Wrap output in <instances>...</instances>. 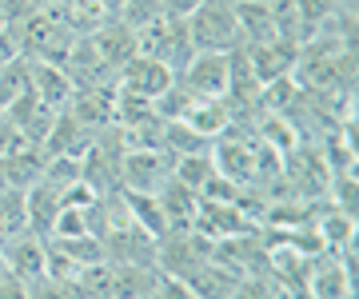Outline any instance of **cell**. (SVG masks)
<instances>
[{
	"label": "cell",
	"mask_w": 359,
	"mask_h": 299,
	"mask_svg": "<svg viewBox=\"0 0 359 299\" xmlns=\"http://www.w3.org/2000/svg\"><path fill=\"white\" fill-rule=\"evenodd\" d=\"M196 53H231L240 48V28L231 0H204L192 16H184Z\"/></svg>",
	"instance_id": "6da1fadb"
},
{
	"label": "cell",
	"mask_w": 359,
	"mask_h": 299,
	"mask_svg": "<svg viewBox=\"0 0 359 299\" xmlns=\"http://www.w3.org/2000/svg\"><path fill=\"white\" fill-rule=\"evenodd\" d=\"M208 260H212V239H204L192 228H176V232H168L156 239V272L160 275L184 279V275H192Z\"/></svg>",
	"instance_id": "7a4b0ae2"
},
{
	"label": "cell",
	"mask_w": 359,
	"mask_h": 299,
	"mask_svg": "<svg viewBox=\"0 0 359 299\" xmlns=\"http://www.w3.org/2000/svg\"><path fill=\"white\" fill-rule=\"evenodd\" d=\"M172 152L164 148H136V152H120V192H140L156 195L172 180Z\"/></svg>",
	"instance_id": "3957f363"
},
{
	"label": "cell",
	"mask_w": 359,
	"mask_h": 299,
	"mask_svg": "<svg viewBox=\"0 0 359 299\" xmlns=\"http://www.w3.org/2000/svg\"><path fill=\"white\" fill-rule=\"evenodd\" d=\"M176 84L196 100H224L231 84V53H196Z\"/></svg>",
	"instance_id": "277c9868"
},
{
	"label": "cell",
	"mask_w": 359,
	"mask_h": 299,
	"mask_svg": "<svg viewBox=\"0 0 359 299\" xmlns=\"http://www.w3.org/2000/svg\"><path fill=\"white\" fill-rule=\"evenodd\" d=\"M192 232H200L204 239H231V235H248V232H264L256 223L248 220L240 204H224V200H204L196 204V216H192Z\"/></svg>",
	"instance_id": "5b68a950"
},
{
	"label": "cell",
	"mask_w": 359,
	"mask_h": 299,
	"mask_svg": "<svg viewBox=\"0 0 359 299\" xmlns=\"http://www.w3.org/2000/svg\"><path fill=\"white\" fill-rule=\"evenodd\" d=\"M172 84H176V72L164 60H152V56H132L128 64L116 72V88L128 92V96H140V100H160Z\"/></svg>",
	"instance_id": "8992f818"
},
{
	"label": "cell",
	"mask_w": 359,
	"mask_h": 299,
	"mask_svg": "<svg viewBox=\"0 0 359 299\" xmlns=\"http://www.w3.org/2000/svg\"><path fill=\"white\" fill-rule=\"evenodd\" d=\"M244 56H248V68H252L256 84L264 88V84H271V80L292 76L295 60H299V48L287 44V40H268V44H252V48H244Z\"/></svg>",
	"instance_id": "52a82bcc"
},
{
	"label": "cell",
	"mask_w": 359,
	"mask_h": 299,
	"mask_svg": "<svg viewBox=\"0 0 359 299\" xmlns=\"http://www.w3.org/2000/svg\"><path fill=\"white\" fill-rule=\"evenodd\" d=\"M28 88L36 92L40 108H48V112H65L76 96V84L68 80L65 68L44 64V60H28Z\"/></svg>",
	"instance_id": "ba28073f"
},
{
	"label": "cell",
	"mask_w": 359,
	"mask_h": 299,
	"mask_svg": "<svg viewBox=\"0 0 359 299\" xmlns=\"http://www.w3.org/2000/svg\"><path fill=\"white\" fill-rule=\"evenodd\" d=\"M44 256H48V244H44L40 235H32V232L13 235L8 244L0 247V263H4L13 275H20L25 284L44 279Z\"/></svg>",
	"instance_id": "9c48e42d"
},
{
	"label": "cell",
	"mask_w": 359,
	"mask_h": 299,
	"mask_svg": "<svg viewBox=\"0 0 359 299\" xmlns=\"http://www.w3.org/2000/svg\"><path fill=\"white\" fill-rule=\"evenodd\" d=\"M92 140H96V132L84 128L72 112H56V120H52V132H48V140H44V156H84L92 148Z\"/></svg>",
	"instance_id": "30bf717a"
},
{
	"label": "cell",
	"mask_w": 359,
	"mask_h": 299,
	"mask_svg": "<svg viewBox=\"0 0 359 299\" xmlns=\"http://www.w3.org/2000/svg\"><path fill=\"white\" fill-rule=\"evenodd\" d=\"M88 40H92V48H96V56L108 64V72H112V76L128 64L132 56H136V32H132V28H124V25H116V20L100 25Z\"/></svg>",
	"instance_id": "8fae6325"
},
{
	"label": "cell",
	"mask_w": 359,
	"mask_h": 299,
	"mask_svg": "<svg viewBox=\"0 0 359 299\" xmlns=\"http://www.w3.org/2000/svg\"><path fill=\"white\" fill-rule=\"evenodd\" d=\"M156 284H160L156 267H144V263H108V299L152 295Z\"/></svg>",
	"instance_id": "7c38bea8"
},
{
	"label": "cell",
	"mask_w": 359,
	"mask_h": 299,
	"mask_svg": "<svg viewBox=\"0 0 359 299\" xmlns=\"http://www.w3.org/2000/svg\"><path fill=\"white\" fill-rule=\"evenodd\" d=\"M240 279H244V275H236L219 260H208V263H200L192 275H184V284L196 291V299H231V291L240 287Z\"/></svg>",
	"instance_id": "4fadbf2b"
},
{
	"label": "cell",
	"mask_w": 359,
	"mask_h": 299,
	"mask_svg": "<svg viewBox=\"0 0 359 299\" xmlns=\"http://www.w3.org/2000/svg\"><path fill=\"white\" fill-rule=\"evenodd\" d=\"M25 211H28V232L40 235V239H48L52 220H56V211H60V192L36 180L32 188H25Z\"/></svg>",
	"instance_id": "5bb4252c"
},
{
	"label": "cell",
	"mask_w": 359,
	"mask_h": 299,
	"mask_svg": "<svg viewBox=\"0 0 359 299\" xmlns=\"http://www.w3.org/2000/svg\"><path fill=\"white\" fill-rule=\"evenodd\" d=\"M160 208H164L168 216V228L176 232V228H192V216H196V204H200V195L192 192V188H184V183L168 180L164 188H160Z\"/></svg>",
	"instance_id": "9a60e30c"
},
{
	"label": "cell",
	"mask_w": 359,
	"mask_h": 299,
	"mask_svg": "<svg viewBox=\"0 0 359 299\" xmlns=\"http://www.w3.org/2000/svg\"><path fill=\"white\" fill-rule=\"evenodd\" d=\"M120 195H124V208H128V216L140 223L152 239H160V235L172 232V228H168L164 208H160V195H140V192H120Z\"/></svg>",
	"instance_id": "2e32d148"
},
{
	"label": "cell",
	"mask_w": 359,
	"mask_h": 299,
	"mask_svg": "<svg viewBox=\"0 0 359 299\" xmlns=\"http://www.w3.org/2000/svg\"><path fill=\"white\" fill-rule=\"evenodd\" d=\"M216 176V164H212V148L208 152H192V156H176L172 160V180L192 188L196 195L204 192V183Z\"/></svg>",
	"instance_id": "e0dca14e"
},
{
	"label": "cell",
	"mask_w": 359,
	"mask_h": 299,
	"mask_svg": "<svg viewBox=\"0 0 359 299\" xmlns=\"http://www.w3.org/2000/svg\"><path fill=\"white\" fill-rule=\"evenodd\" d=\"M108 4H112L116 25L132 28V32H140V28H148L152 20L164 16V0H108Z\"/></svg>",
	"instance_id": "ac0fdd59"
},
{
	"label": "cell",
	"mask_w": 359,
	"mask_h": 299,
	"mask_svg": "<svg viewBox=\"0 0 359 299\" xmlns=\"http://www.w3.org/2000/svg\"><path fill=\"white\" fill-rule=\"evenodd\" d=\"M156 299H196V291L184 279L176 275H160V284H156Z\"/></svg>",
	"instance_id": "d6986e66"
},
{
	"label": "cell",
	"mask_w": 359,
	"mask_h": 299,
	"mask_svg": "<svg viewBox=\"0 0 359 299\" xmlns=\"http://www.w3.org/2000/svg\"><path fill=\"white\" fill-rule=\"evenodd\" d=\"M0 299H28V284L0 263Z\"/></svg>",
	"instance_id": "ffe728a7"
},
{
	"label": "cell",
	"mask_w": 359,
	"mask_h": 299,
	"mask_svg": "<svg viewBox=\"0 0 359 299\" xmlns=\"http://www.w3.org/2000/svg\"><path fill=\"white\" fill-rule=\"evenodd\" d=\"M13 60H20V44H16V32L8 25V28H0V68L13 64Z\"/></svg>",
	"instance_id": "44dd1931"
},
{
	"label": "cell",
	"mask_w": 359,
	"mask_h": 299,
	"mask_svg": "<svg viewBox=\"0 0 359 299\" xmlns=\"http://www.w3.org/2000/svg\"><path fill=\"white\" fill-rule=\"evenodd\" d=\"M140 299H156V291H152V295H140Z\"/></svg>",
	"instance_id": "7402d4cb"
}]
</instances>
